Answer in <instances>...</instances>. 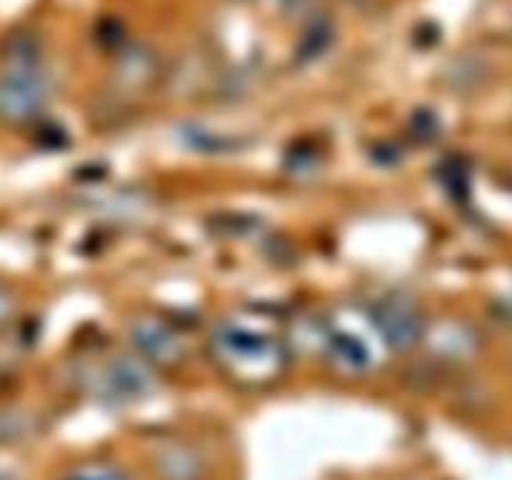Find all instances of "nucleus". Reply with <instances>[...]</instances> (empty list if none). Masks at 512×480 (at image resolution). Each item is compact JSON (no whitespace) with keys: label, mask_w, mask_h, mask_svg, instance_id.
<instances>
[{"label":"nucleus","mask_w":512,"mask_h":480,"mask_svg":"<svg viewBox=\"0 0 512 480\" xmlns=\"http://www.w3.org/2000/svg\"><path fill=\"white\" fill-rule=\"evenodd\" d=\"M213 363L240 385H270L285 373L288 350L270 330L248 320H220L210 333Z\"/></svg>","instance_id":"1"},{"label":"nucleus","mask_w":512,"mask_h":480,"mask_svg":"<svg viewBox=\"0 0 512 480\" xmlns=\"http://www.w3.org/2000/svg\"><path fill=\"white\" fill-rule=\"evenodd\" d=\"M50 80L40 63V45L30 33H15L0 50V123L28 125L43 113Z\"/></svg>","instance_id":"2"},{"label":"nucleus","mask_w":512,"mask_h":480,"mask_svg":"<svg viewBox=\"0 0 512 480\" xmlns=\"http://www.w3.org/2000/svg\"><path fill=\"white\" fill-rule=\"evenodd\" d=\"M325 348H328V358L333 360L335 368L345 375H363L378 365L380 348H383V338H380L378 328H375L373 318L365 315H355L348 323L345 320H335L323 335Z\"/></svg>","instance_id":"3"},{"label":"nucleus","mask_w":512,"mask_h":480,"mask_svg":"<svg viewBox=\"0 0 512 480\" xmlns=\"http://www.w3.org/2000/svg\"><path fill=\"white\" fill-rule=\"evenodd\" d=\"M370 318H373L383 343L395 350L413 348L425 333V320L420 308L410 298H400V295L383 300L370 313Z\"/></svg>","instance_id":"4"},{"label":"nucleus","mask_w":512,"mask_h":480,"mask_svg":"<svg viewBox=\"0 0 512 480\" xmlns=\"http://www.w3.org/2000/svg\"><path fill=\"white\" fill-rule=\"evenodd\" d=\"M93 393L110 403H133L150 390V373L143 358H113L98 370Z\"/></svg>","instance_id":"5"},{"label":"nucleus","mask_w":512,"mask_h":480,"mask_svg":"<svg viewBox=\"0 0 512 480\" xmlns=\"http://www.w3.org/2000/svg\"><path fill=\"white\" fill-rule=\"evenodd\" d=\"M148 463L155 480H205L208 475L205 455L188 440H163L150 450Z\"/></svg>","instance_id":"6"},{"label":"nucleus","mask_w":512,"mask_h":480,"mask_svg":"<svg viewBox=\"0 0 512 480\" xmlns=\"http://www.w3.org/2000/svg\"><path fill=\"white\" fill-rule=\"evenodd\" d=\"M130 338H133V345L138 348L140 358L145 363L155 365H175L183 360L185 345L180 340V335L175 333L170 325H165L163 320L145 318L133 323L130 328Z\"/></svg>","instance_id":"7"},{"label":"nucleus","mask_w":512,"mask_h":480,"mask_svg":"<svg viewBox=\"0 0 512 480\" xmlns=\"http://www.w3.org/2000/svg\"><path fill=\"white\" fill-rule=\"evenodd\" d=\"M60 480H130L120 465L108 463V460H83L73 465Z\"/></svg>","instance_id":"8"},{"label":"nucleus","mask_w":512,"mask_h":480,"mask_svg":"<svg viewBox=\"0 0 512 480\" xmlns=\"http://www.w3.org/2000/svg\"><path fill=\"white\" fill-rule=\"evenodd\" d=\"M13 313H15L13 293H10V290L0 283V328H3L10 318H13Z\"/></svg>","instance_id":"9"}]
</instances>
